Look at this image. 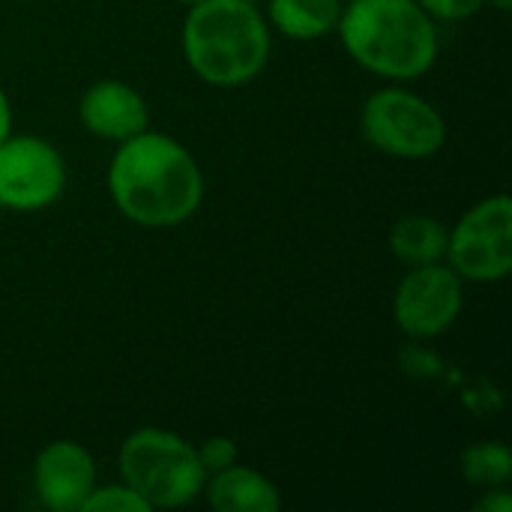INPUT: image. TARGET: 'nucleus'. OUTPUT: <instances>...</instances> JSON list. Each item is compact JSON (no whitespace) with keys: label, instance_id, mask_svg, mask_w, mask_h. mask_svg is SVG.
<instances>
[{"label":"nucleus","instance_id":"4468645a","mask_svg":"<svg viewBox=\"0 0 512 512\" xmlns=\"http://www.w3.org/2000/svg\"><path fill=\"white\" fill-rule=\"evenodd\" d=\"M462 477L474 486V489H501L512 480V453L510 447L498 444V441H480L471 444L462 459Z\"/></svg>","mask_w":512,"mask_h":512},{"label":"nucleus","instance_id":"39448f33","mask_svg":"<svg viewBox=\"0 0 512 512\" xmlns=\"http://www.w3.org/2000/svg\"><path fill=\"white\" fill-rule=\"evenodd\" d=\"M363 138L396 159H429L447 141V123L441 111L414 90L381 87L360 111Z\"/></svg>","mask_w":512,"mask_h":512},{"label":"nucleus","instance_id":"9b49d317","mask_svg":"<svg viewBox=\"0 0 512 512\" xmlns=\"http://www.w3.org/2000/svg\"><path fill=\"white\" fill-rule=\"evenodd\" d=\"M207 504L216 512H279L282 495L273 480L246 465H231L216 471L204 483Z\"/></svg>","mask_w":512,"mask_h":512},{"label":"nucleus","instance_id":"6ab92c4d","mask_svg":"<svg viewBox=\"0 0 512 512\" xmlns=\"http://www.w3.org/2000/svg\"><path fill=\"white\" fill-rule=\"evenodd\" d=\"M12 135V105H9V96L6 90L0 87V144Z\"/></svg>","mask_w":512,"mask_h":512},{"label":"nucleus","instance_id":"2eb2a0df","mask_svg":"<svg viewBox=\"0 0 512 512\" xmlns=\"http://www.w3.org/2000/svg\"><path fill=\"white\" fill-rule=\"evenodd\" d=\"M153 507L126 483H114V486H93V492L87 495L81 512H150Z\"/></svg>","mask_w":512,"mask_h":512},{"label":"nucleus","instance_id":"f8f14e48","mask_svg":"<svg viewBox=\"0 0 512 512\" xmlns=\"http://www.w3.org/2000/svg\"><path fill=\"white\" fill-rule=\"evenodd\" d=\"M342 9V0H270L267 15L282 36L312 42L339 27Z\"/></svg>","mask_w":512,"mask_h":512},{"label":"nucleus","instance_id":"423d86ee","mask_svg":"<svg viewBox=\"0 0 512 512\" xmlns=\"http://www.w3.org/2000/svg\"><path fill=\"white\" fill-rule=\"evenodd\" d=\"M444 261L462 282H501L512 270V201L498 192L477 201L447 231Z\"/></svg>","mask_w":512,"mask_h":512},{"label":"nucleus","instance_id":"dca6fc26","mask_svg":"<svg viewBox=\"0 0 512 512\" xmlns=\"http://www.w3.org/2000/svg\"><path fill=\"white\" fill-rule=\"evenodd\" d=\"M198 459H201V465H204V471H207V477H210V474H216V471L231 468V465L240 459V450H237V444H234L231 438L213 435V438H207V441L198 447Z\"/></svg>","mask_w":512,"mask_h":512},{"label":"nucleus","instance_id":"f3484780","mask_svg":"<svg viewBox=\"0 0 512 512\" xmlns=\"http://www.w3.org/2000/svg\"><path fill=\"white\" fill-rule=\"evenodd\" d=\"M435 21H465L477 15L486 0H417Z\"/></svg>","mask_w":512,"mask_h":512},{"label":"nucleus","instance_id":"f03ea898","mask_svg":"<svg viewBox=\"0 0 512 512\" xmlns=\"http://www.w3.org/2000/svg\"><path fill=\"white\" fill-rule=\"evenodd\" d=\"M336 30L345 51L381 78H420L438 57L435 18L417 0H351Z\"/></svg>","mask_w":512,"mask_h":512},{"label":"nucleus","instance_id":"412c9836","mask_svg":"<svg viewBox=\"0 0 512 512\" xmlns=\"http://www.w3.org/2000/svg\"><path fill=\"white\" fill-rule=\"evenodd\" d=\"M180 3H189V6H192V3H198V0H180Z\"/></svg>","mask_w":512,"mask_h":512},{"label":"nucleus","instance_id":"20e7f679","mask_svg":"<svg viewBox=\"0 0 512 512\" xmlns=\"http://www.w3.org/2000/svg\"><path fill=\"white\" fill-rule=\"evenodd\" d=\"M117 465L123 483L150 507L177 510L204 495L207 471L198 459V447L177 432L153 426L132 432L120 447Z\"/></svg>","mask_w":512,"mask_h":512},{"label":"nucleus","instance_id":"aec40b11","mask_svg":"<svg viewBox=\"0 0 512 512\" xmlns=\"http://www.w3.org/2000/svg\"><path fill=\"white\" fill-rule=\"evenodd\" d=\"M486 3H492L495 9H501V12H504V9H510L512 0H486Z\"/></svg>","mask_w":512,"mask_h":512},{"label":"nucleus","instance_id":"6e6552de","mask_svg":"<svg viewBox=\"0 0 512 512\" xmlns=\"http://www.w3.org/2000/svg\"><path fill=\"white\" fill-rule=\"evenodd\" d=\"M465 282L444 261L411 267L393 297V318L411 339H435L447 333L465 306Z\"/></svg>","mask_w":512,"mask_h":512},{"label":"nucleus","instance_id":"7ed1b4c3","mask_svg":"<svg viewBox=\"0 0 512 512\" xmlns=\"http://www.w3.org/2000/svg\"><path fill=\"white\" fill-rule=\"evenodd\" d=\"M183 57L201 81L243 87L267 66V18L249 0H198L183 21Z\"/></svg>","mask_w":512,"mask_h":512},{"label":"nucleus","instance_id":"0eeeda50","mask_svg":"<svg viewBox=\"0 0 512 512\" xmlns=\"http://www.w3.org/2000/svg\"><path fill=\"white\" fill-rule=\"evenodd\" d=\"M66 162L60 150L36 135H9L0 144V207L36 213L60 201Z\"/></svg>","mask_w":512,"mask_h":512},{"label":"nucleus","instance_id":"9d476101","mask_svg":"<svg viewBox=\"0 0 512 512\" xmlns=\"http://www.w3.org/2000/svg\"><path fill=\"white\" fill-rule=\"evenodd\" d=\"M78 117L90 135L117 144L150 129V108L144 96L117 78L90 84L78 102Z\"/></svg>","mask_w":512,"mask_h":512},{"label":"nucleus","instance_id":"f257e3e1","mask_svg":"<svg viewBox=\"0 0 512 512\" xmlns=\"http://www.w3.org/2000/svg\"><path fill=\"white\" fill-rule=\"evenodd\" d=\"M108 192L129 222L141 228H174L198 213L204 174L177 138L144 129L120 141L108 165Z\"/></svg>","mask_w":512,"mask_h":512},{"label":"nucleus","instance_id":"ddd939ff","mask_svg":"<svg viewBox=\"0 0 512 512\" xmlns=\"http://www.w3.org/2000/svg\"><path fill=\"white\" fill-rule=\"evenodd\" d=\"M390 252L408 267L438 264L447 255V228L435 216H405L390 231Z\"/></svg>","mask_w":512,"mask_h":512},{"label":"nucleus","instance_id":"a211bd4d","mask_svg":"<svg viewBox=\"0 0 512 512\" xmlns=\"http://www.w3.org/2000/svg\"><path fill=\"white\" fill-rule=\"evenodd\" d=\"M474 510L480 512H510L512 510V495L507 492V486L501 489H486V495L474 504Z\"/></svg>","mask_w":512,"mask_h":512},{"label":"nucleus","instance_id":"1a4fd4ad","mask_svg":"<svg viewBox=\"0 0 512 512\" xmlns=\"http://www.w3.org/2000/svg\"><path fill=\"white\" fill-rule=\"evenodd\" d=\"M96 486V462L75 441H51L33 462V489L45 510L81 512Z\"/></svg>","mask_w":512,"mask_h":512},{"label":"nucleus","instance_id":"4be33fe9","mask_svg":"<svg viewBox=\"0 0 512 512\" xmlns=\"http://www.w3.org/2000/svg\"><path fill=\"white\" fill-rule=\"evenodd\" d=\"M249 3H255V0H249Z\"/></svg>","mask_w":512,"mask_h":512}]
</instances>
